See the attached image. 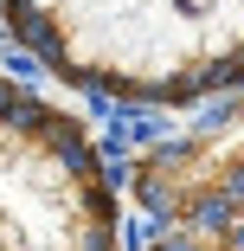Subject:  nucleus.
Wrapping results in <instances>:
<instances>
[{"label": "nucleus", "mask_w": 244, "mask_h": 251, "mask_svg": "<svg viewBox=\"0 0 244 251\" xmlns=\"http://www.w3.org/2000/svg\"><path fill=\"white\" fill-rule=\"evenodd\" d=\"M7 26L45 71L122 103L244 84V0H7Z\"/></svg>", "instance_id": "nucleus-1"}, {"label": "nucleus", "mask_w": 244, "mask_h": 251, "mask_svg": "<svg viewBox=\"0 0 244 251\" xmlns=\"http://www.w3.org/2000/svg\"><path fill=\"white\" fill-rule=\"evenodd\" d=\"M0 251H122L96 142L13 77H0Z\"/></svg>", "instance_id": "nucleus-2"}, {"label": "nucleus", "mask_w": 244, "mask_h": 251, "mask_svg": "<svg viewBox=\"0 0 244 251\" xmlns=\"http://www.w3.org/2000/svg\"><path fill=\"white\" fill-rule=\"evenodd\" d=\"M174 251H244V238H225V232H212V238H180Z\"/></svg>", "instance_id": "nucleus-3"}]
</instances>
